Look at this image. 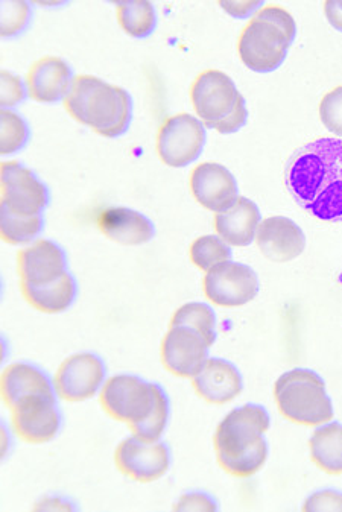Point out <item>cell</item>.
Here are the masks:
<instances>
[{
    "label": "cell",
    "instance_id": "36",
    "mask_svg": "<svg viewBox=\"0 0 342 512\" xmlns=\"http://www.w3.org/2000/svg\"><path fill=\"white\" fill-rule=\"evenodd\" d=\"M221 7L230 16L245 19V17H250L251 14L256 13L259 8H262L263 2H222Z\"/></svg>",
    "mask_w": 342,
    "mask_h": 512
},
{
    "label": "cell",
    "instance_id": "1",
    "mask_svg": "<svg viewBox=\"0 0 342 512\" xmlns=\"http://www.w3.org/2000/svg\"><path fill=\"white\" fill-rule=\"evenodd\" d=\"M295 203L320 221L342 222V140L326 137L301 146L285 169Z\"/></svg>",
    "mask_w": 342,
    "mask_h": 512
},
{
    "label": "cell",
    "instance_id": "8",
    "mask_svg": "<svg viewBox=\"0 0 342 512\" xmlns=\"http://www.w3.org/2000/svg\"><path fill=\"white\" fill-rule=\"evenodd\" d=\"M206 142L203 122L192 114L181 113L163 122L157 136V152L165 165L186 168L200 159Z\"/></svg>",
    "mask_w": 342,
    "mask_h": 512
},
{
    "label": "cell",
    "instance_id": "24",
    "mask_svg": "<svg viewBox=\"0 0 342 512\" xmlns=\"http://www.w3.org/2000/svg\"><path fill=\"white\" fill-rule=\"evenodd\" d=\"M311 458L329 475H342V423L327 421L317 426L309 440Z\"/></svg>",
    "mask_w": 342,
    "mask_h": 512
},
{
    "label": "cell",
    "instance_id": "22",
    "mask_svg": "<svg viewBox=\"0 0 342 512\" xmlns=\"http://www.w3.org/2000/svg\"><path fill=\"white\" fill-rule=\"evenodd\" d=\"M262 221V213L257 204L245 196H239L238 201L230 209L216 213V233L228 245L248 247L256 239Z\"/></svg>",
    "mask_w": 342,
    "mask_h": 512
},
{
    "label": "cell",
    "instance_id": "5",
    "mask_svg": "<svg viewBox=\"0 0 342 512\" xmlns=\"http://www.w3.org/2000/svg\"><path fill=\"white\" fill-rule=\"evenodd\" d=\"M190 98L204 127L221 134L238 133L247 125L244 95L235 81L221 70H207L195 81Z\"/></svg>",
    "mask_w": 342,
    "mask_h": 512
},
{
    "label": "cell",
    "instance_id": "28",
    "mask_svg": "<svg viewBox=\"0 0 342 512\" xmlns=\"http://www.w3.org/2000/svg\"><path fill=\"white\" fill-rule=\"evenodd\" d=\"M31 139V128L22 114L14 110L0 111V154H17Z\"/></svg>",
    "mask_w": 342,
    "mask_h": 512
},
{
    "label": "cell",
    "instance_id": "13",
    "mask_svg": "<svg viewBox=\"0 0 342 512\" xmlns=\"http://www.w3.org/2000/svg\"><path fill=\"white\" fill-rule=\"evenodd\" d=\"M10 411L14 432L25 443H49L63 427V414L57 396L29 397Z\"/></svg>",
    "mask_w": 342,
    "mask_h": 512
},
{
    "label": "cell",
    "instance_id": "16",
    "mask_svg": "<svg viewBox=\"0 0 342 512\" xmlns=\"http://www.w3.org/2000/svg\"><path fill=\"white\" fill-rule=\"evenodd\" d=\"M190 189L195 200L215 213L230 209L239 198L235 175L219 163H201L190 175Z\"/></svg>",
    "mask_w": 342,
    "mask_h": 512
},
{
    "label": "cell",
    "instance_id": "27",
    "mask_svg": "<svg viewBox=\"0 0 342 512\" xmlns=\"http://www.w3.org/2000/svg\"><path fill=\"white\" fill-rule=\"evenodd\" d=\"M171 326H186L197 330L212 347L218 338L216 333V313L209 304L187 303L181 306L172 317Z\"/></svg>",
    "mask_w": 342,
    "mask_h": 512
},
{
    "label": "cell",
    "instance_id": "10",
    "mask_svg": "<svg viewBox=\"0 0 342 512\" xmlns=\"http://www.w3.org/2000/svg\"><path fill=\"white\" fill-rule=\"evenodd\" d=\"M107 382L105 362L95 353H76L58 368L54 377L58 399L81 403L93 399Z\"/></svg>",
    "mask_w": 342,
    "mask_h": 512
},
{
    "label": "cell",
    "instance_id": "11",
    "mask_svg": "<svg viewBox=\"0 0 342 512\" xmlns=\"http://www.w3.org/2000/svg\"><path fill=\"white\" fill-rule=\"evenodd\" d=\"M114 462L122 475L142 484L157 481L168 473L172 452L165 441H145L131 435L119 444Z\"/></svg>",
    "mask_w": 342,
    "mask_h": 512
},
{
    "label": "cell",
    "instance_id": "21",
    "mask_svg": "<svg viewBox=\"0 0 342 512\" xmlns=\"http://www.w3.org/2000/svg\"><path fill=\"white\" fill-rule=\"evenodd\" d=\"M0 392L8 409L29 397L57 396L54 379L42 368L28 362H16L5 368L0 379Z\"/></svg>",
    "mask_w": 342,
    "mask_h": 512
},
{
    "label": "cell",
    "instance_id": "37",
    "mask_svg": "<svg viewBox=\"0 0 342 512\" xmlns=\"http://www.w3.org/2000/svg\"><path fill=\"white\" fill-rule=\"evenodd\" d=\"M327 20L336 31L342 32V2H326L324 5Z\"/></svg>",
    "mask_w": 342,
    "mask_h": 512
},
{
    "label": "cell",
    "instance_id": "35",
    "mask_svg": "<svg viewBox=\"0 0 342 512\" xmlns=\"http://www.w3.org/2000/svg\"><path fill=\"white\" fill-rule=\"evenodd\" d=\"M175 511H218L219 505L212 494L204 491H190L180 497Z\"/></svg>",
    "mask_w": 342,
    "mask_h": 512
},
{
    "label": "cell",
    "instance_id": "7",
    "mask_svg": "<svg viewBox=\"0 0 342 512\" xmlns=\"http://www.w3.org/2000/svg\"><path fill=\"white\" fill-rule=\"evenodd\" d=\"M159 388V383L148 382L134 374H118L104 383L99 392V402L111 418L133 427L152 414Z\"/></svg>",
    "mask_w": 342,
    "mask_h": 512
},
{
    "label": "cell",
    "instance_id": "30",
    "mask_svg": "<svg viewBox=\"0 0 342 512\" xmlns=\"http://www.w3.org/2000/svg\"><path fill=\"white\" fill-rule=\"evenodd\" d=\"M169 417H171V400H169L168 392L160 385L156 408L143 423L130 427V430L133 435L142 438V440L160 441L165 435Z\"/></svg>",
    "mask_w": 342,
    "mask_h": 512
},
{
    "label": "cell",
    "instance_id": "12",
    "mask_svg": "<svg viewBox=\"0 0 342 512\" xmlns=\"http://www.w3.org/2000/svg\"><path fill=\"white\" fill-rule=\"evenodd\" d=\"M260 291L259 277L245 263H221L206 272L204 292L216 306L241 307L253 301Z\"/></svg>",
    "mask_w": 342,
    "mask_h": 512
},
{
    "label": "cell",
    "instance_id": "34",
    "mask_svg": "<svg viewBox=\"0 0 342 512\" xmlns=\"http://www.w3.org/2000/svg\"><path fill=\"white\" fill-rule=\"evenodd\" d=\"M304 511H342V493L332 488L317 491L308 497Z\"/></svg>",
    "mask_w": 342,
    "mask_h": 512
},
{
    "label": "cell",
    "instance_id": "4",
    "mask_svg": "<svg viewBox=\"0 0 342 512\" xmlns=\"http://www.w3.org/2000/svg\"><path fill=\"white\" fill-rule=\"evenodd\" d=\"M297 25L280 7H265L245 26L239 38V55L248 69L271 73L279 69L294 45Z\"/></svg>",
    "mask_w": 342,
    "mask_h": 512
},
{
    "label": "cell",
    "instance_id": "23",
    "mask_svg": "<svg viewBox=\"0 0 342 512\" xmlns=\"http://www.w3.org/2000/svg\"><path fill=\"white\" fill-rule=\"evenodd\" d=\"M23 298L31 304L34 309L45 313H61L69 310L78 298V282L75 275L67 271L63 279L48 286L23 285L20 283Z\"/></svg>",
    "mask_w": 342,
    "mask_h": 512
},
{
    "label": "cell",
    "instance_id": "14",
    "mask_svg": "<svg viewBox=\"0 0 342 512\" xmlns=\"http://www.w3.org/2000/svg\"><path fill=\"white\" fill-rule=\"evenodd\" d=\"M210 345L197 330L171 326L162 342V362L169 373L194 379L209 359Z\"/></svg>",
    "mask_w": 342,
    "mask_h": 512
},
{
    "label": "cell",
    "instance_id": "26",
    "mask_svg": "<svg viewBox=\"0 0 342 512\" xmlns=\"http://www.w3.org/2000/svg\"><path fill=\"white\" fill-rule=\"evenodd\" d=\"M118 20L130 37L148 38L157 28L156 8L151 2H118Z\"/></svg>",
    "mask_w": 342,
    "mask_h": 512
},
{
    "label": "cell",
    "instance_id": "29",
    "mask_svg": "<svg viewBox=\"0 0 342 512\" xmlns=\"http://www.w3.org/2000/svg\"><path fill=\"white\" fill-rule=\"evenodd\" d=\"M233 251L224 239L207 234L201 236L190 247V260L203 271L209 272L215 266L232 260Z\"/></svg>",
    "mask_w": 342,
    "mask_h": 512
},
{
    "label": "cell",
    "instance_id": "33",
    "mask_svg": "<svg viewBox=\"0 0 342 512\" xmlns=\"http://www.w3.org/2000/svg\"><path fill=\"white\" fill-rule=\"evenodd\" d=\"M320 117L330 133L342 136V86L336 87L321 99Z\"/></svg>",
    "mask_w": 342,
    "mask_h": 512
},
{
    "label": "cell",
    "instance_id": "15",
    "mask_svg": "<svg viewBox=\"0 0 342 512\" xmlns=\"http://www.w3.org/2000/svg\"><path fill=\"white\" fill-rule=\"evenodd\" d=\"M20 283L28 286L52 285L69 271L66 251L51 239H40L23 248L17 257Z\"/></svg>",
    "mask_w": 342,
    "mask_h": 512
},
{
    "label": "cell",
    "instance_id": "6",
    "mask_svg": "<svg viewBox=\"0 0 342 512\" xmlns=\"http://www.w3.org/2000/svg\"><path fill=\"white\" fill-rule=\"evenodd\" d=\"M274 397L283 417L301 426H321L335 414L326 382L317 371L309 368H294L283 373L274 385Z\"/></svg>",
    "mask_w": 342,
    "mask_h": 512
},
{
    "label": "cell",
    "instance_id": "19",
    "mask_svg": "<svg viewBox=\"0 0 342 512\" xmlns=\"http://www.w3.org/2000/svg\"><path fill=\"white\" fill-rule=\"evenodd\" d=\"M96 222L105 238L125 247L148 244L156 236L154 222L130 207H107Z\"/></svg>",
    "mask_w": 342,
    "mask_h": 512
},
{
    "label": "cell",
    "instance_id": "32",
    "mask_svg": "<svg viewBox=\"0 0 342 512\" xmlns=\"http://www.w3.org/2000/svg\"><path fill=\"white\" fill-rule=\"evenodd\" d=\"M0 104L2 110H13L26 101L29 96L28 86L16 73L10 70L0 72Z\"/></svg>",
    "mask_w": 342,
    "mask_h": 512
},
{
    "label": "cell",
    "instance_id": "20",
    "mask_svg": "<svg viewBox=\"0 0 342 512\" xmlns=\"http://www.w3.org/2000/svg\"><path fill=\"white\" fill-rule=\"evenodd\" d=\"M192 383L198 396L213 405L232 402L244 391V377L239 368L221 358L207 359Z\"/></svg>",
    "mask_w": 342,
    "mask_h": 512
},
{
    "label": "cell",
    "instance_id": "31",
    "mask_svg": "<svg viewBox=\"0 0 342 512\" xmlns=\"http://www.w3.org/2000/svg\"><path fill=\"white\" fill-rule=\"evenodd\" d=\"M31 20V5L26 2H2V37H19L29 28Z\"/></svg>",
    "mask_w": 342,
    "mask_h": 512
},
{
    "label": "cell",
    "instance_id": "2",
    "mask_svg": "<svg viewBox=\"0 0 342 512\" xmlns=\"http://www.w3.org/2000/svg\"><path fill=\"white\" fill-rule=\"evenodd\" d=\"M270 427V414L262 405L247 403L228 412L215 433L219 465L236 478L256 475L270 455L265 438Z\"/></svg>",
    "mask_w": 342,
    "mask_h": 512
},
{
    "label": "cell",
    "instance_id": "25",
    "mask_svg": "<svg viewBox=\"0 0 342 512\" xmlns=\"http://www.w3.org/2000/svg\"><path fill=\"white\" fill-rule=\"evenodd\" d=\"M45 230V215L22 216L0 206V234L7 244L26 245L35 242Z\"/></svg>",
    "mask_w": 342,
    "mask_h": 512
},
{
    "label": "cell",
    "instance_id": "17",
    "mask_svg": "<svg viewBox=\"0 0 342 512\" xmlns=\"http://www.w3.org/2000/svg\"><path fill=\"white\" fill-rule=\"evenodd\" d=\"M257 245L266 259L279 263L291 262L306 250V234L292 219L271 216L260 222Z\"/></svg>",
    "mask_w": 342,
    "mask_h": 512
},
{
    "label": "cell",
    "instance_id": "18",
    "mask_svg": "<svg viewBox=\"0 0 342 512\" xmlns=\"http://www.w3.org/2000/svg\"><path fill=\"white\" fill-rule=\"evenodd\" d=\"M72 67L60 57H45L32 64L26 75L29 98L43 104L64 102L72 89Z\"/></svg>",
    "mask_w": 342,
    "mask_h": 512
},
{
    "label": "cell",
    "instance_id": "3",
    "mask_svg": "<svg viewBox=\"0 0 342 512\" xmlns=\"http://www.w3.org/2000/svg\"><path fill=\"white\" fill-rule=\"evenodd\" d=\"M64 107L76 122L108 139L124 136L133 121L130 93L92 75L75 76Z\"/></svg>",
    "mask_w": 342,
    "mask_h": 512
},
{
    "label": "cell",
    "instance_id": "9",
    "mask_svg": "<svg viewBox=\"0 0 342 512\" xmlns=\"http://www.w3.org/2000/svg\"><path fill=\"white\" fill-rule=\"evenodd\" d=\"M2 206L16 215H43L51 204V190L28 166L4 162L0 168Z\"/></svg>",
    "mask_w": 342,
    "mask_h": 512
}]
</instances>
